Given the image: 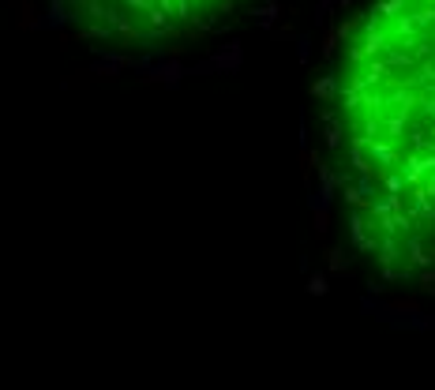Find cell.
Returning a JSON list of instances; mask_svg holds the SVG:
<instances>
[{
  "label": "cell",
  "mask_w": 435,
  "mask_h": 390,
  "mask_svg": "<svg viewBox=\"0 0 435 390\" xmlns=\"http://www.w3.org/2000/svg\"><path fill=\"white\" fill-rule=\"evenodd\" d=\"M360 233L386 255L435 248V0H383L342 68Z\"/></svg>",
  "instance_id": "6da1fadb"
},
{
  "label": "cell",
  "mask_w": 435,
  "mask_h": 390,
  "mask_svg": "<svg viewBox=\"0 0 435 390\" xmlns=\"http://www.w3.org/2000/svg\"><path fill=\"white\" fill-rule=\"evenodd\" d=\"M229 0H105V15L128 19L139 30H176L225 11Z\"/></svg>",
  "instance_id": "7a4b0ae2"
}]
</instances>
